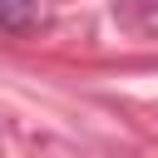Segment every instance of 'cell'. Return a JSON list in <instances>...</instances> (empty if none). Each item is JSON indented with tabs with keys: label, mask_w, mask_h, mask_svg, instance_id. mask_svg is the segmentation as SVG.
Listing matches in <instances>:
<instances>
[{
	"label": "cell",
	"mask_w": 158,
	"mask_h": 158,
	"mask_svg": "<svg viewBox=\"0 0 158 158\" xmlns=\"http://www.w3.org/2000/svg\"><path fill=\"white\" fill-rule=\"evenodd\" d=\"M114 20H118V30H128L138 40H158V0H118Z\"/></svg>",
	"instance_id": "1"
},
{
	"label": "cell",
	"mask_w": 158,
	"mask_h": 158,
	"mask_svg": "<svg viewBox=\"0 0 158 158\" xmlns=\"http://www.w3.org/2000/svg\"><path fill=\"white\" fill-rule=\"evenodd\" d=\"M35 20H40V0H0V30L25 35L35 30Z\"/></svg>",
	"instance_id": "2"
}]
</instances>
